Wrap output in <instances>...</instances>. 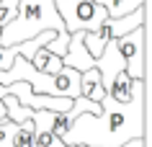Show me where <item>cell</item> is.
I'll use <instances>...</instances> for the list:
<instances>
[{"instance_id": "4", "label": "cell", "mask_w": 152, "mask_h": 147, "mask_svg": "<svg viewBox=\"0 0 152 147\" xmlns=\"http://www.w3.org/2000/svg\"><path fill=\"white\" fill-rule=\"evenodd\" d=\"M124 70L132 80H144V47H147V23L116 39Z\"/></svg>"}, {"instance_id": "3", "label": "cell", "mask_w": 152, "mask_h": 147, "mask_svg": "<svg viewBox=\"0 0 152 147\" xmlns=\"http://www.w3.org/2000/svg\"><path fill=\"white\" fill-rule=\"evenodd\" d=\"M57 13L62 18L67 34L96 31L98 26L108 18L106 8L93 3V0H57Z\"/></svg>"}, {"instance_id": "9", "label": "cell", "mask_w": 152, "mask_h": 147, "mask_svg": "<svg viewBox=\"0 0 152 147\" xmlns=\"http://www.w3.org/2000/svg\"><path fill=\"white\" fill-rule=\"evenodd\" d=\"M93 3L103 5L106 13H108V18L129 16L132 10H137V8H142V5H147V0H93Z\"/></svg>"}, {"instance_id": "5", "label": "cell", "mask_w": 152, "mask_h": 147, "mask_svg": "<svg viewBox=\"0 0 152 147\" xmlns=\"http://www.w3.org/2000/svg\"><path fill=\"white\" fill-rule=\"evenodd\" d=\"M93 67H96V70H98V75H101L103 90H108L111 80L121 72V70H124V59H121V54H119L116 39H111V41H108V44L103 47L101 57H96V59H93Z\"/></svg>"}, {"instance_id": "8", "label": "cell", "mask_w": 152, "mask_h": 147, "mask_svg": "<svg viewBox=\"0 0 152 147\" xmlns=\"http://www.w3.org/2000/svg\"><path fill=\"white\" fill-rule=\"evenodd\" d=\"M31 65L34 70H39V72H47V75H57L59 70H62V57H57V54H52L47 47L36 49V54L31 57Z\"/></svg>"}, {"instance_id": "11", "label": "cell", "mask_w": 152, "mask_h": 147, "mask_svg": "<svg viewBox=\"0 0 152 147\" xmlns=\"http://www.w3.org/2000/svg\"><path fill=\"white\" fill-rule=\"evenodd\" d=\"M13 147H36V132H34V121H21L16 124L13 132Z\"/></svg>"}, {"instance_id": "14", "label": "cell", "mask_w": 152, "mask_h": 147, "mask_svg": "<svg viewBox=\"0 0 152 147\" xmlns=\"http://www.w3.org/2000/svg\"><path fill=\"white\" fill-rule=\"evenodd\" d=\"M67 147H85V145H67Z\"/></svg>"}, {"instance_id": "13", "label": "cell", "mask_w": 152, "mask_h": 147, "mask_svg": "<svg viewBox=\"0 0 152 147\" xmlns=\"http://www.w3.org/2000/svg\"><path fill=\"white\" fill-rule=\"evenodd\" d=\"M121 147H144V139H132V142H126V145Z\"/></svg>"}, {"instance_id": "7", "label": "cell", "mask_w": 152, "mask_h": 147, "mask_svg": "<svg viewBox=\"0 0 152 147\" xmlns=\"http://www.w3.org/2000/svg\"><path fill=\"white\" fill-rule=\"evenodd\" d=\"M80 96L88 98V101H93V103H101V101L106 98L103 83H101V75H98L96 67L80 72Z\"/></svg>"}, {"instance_id": "2", "label": "cell", "mask_w": 152, "mask_h": 147, "mask_svg": "<svg viewBox=\"0 0 152 147\" xmlns=\"http://www.w3.org/2000/svg\"><path fill=\"white\" fill-rule=\"evenodd\" d=\"M44 31H54L57 36L47 44V49L57 57H64L70 34L57 13V0H18L16 18L0 26V47H13L28 41Z\"/></svg>"}, {"instance_id": "12", "label": "cell", "mask_w": 152, "mask_h": 147, "mask_svg": "<svg viewBox=\"0 0 152 147\" xmlns=\"http://www.w3.org/2000/svg\"><path fill=\"white\" fill-rule=\"evenodd\" d=\"M34 132H36V147H67L62 139L57 137L49 127H41V124H34Z\"/></svg>"}, {"instance_id": "6", "label": "cell", "mask_w": 152, "mask_h": 147, "mask_svg": "<svg viewBox=\"0 0 152 147\" xmlns=\"http://www.w3.org/2000/svg\"><path fill=\"white\" fill-rule=\"evenodd\" d=\"M139 83H142V80H132V78L126 75V70H121V72L111 80V85H108V90H106V96L111 98V101H116V103H132L134 90H137Z\"/></svg>"}, {"instance_id": "1", "label": "cell", "mask_w": 152, "mask_h": 147, "mask_svg": "<svg viewBox=\"0 0 152 147\" xmlns=\"http://www.w3.org/2000/svg\"><path fill=\"white\" fill-rule=\"evenodd\" d=\"M132 139H144V80L137 85L132 103H116L106 96L101 114H80L62 137L64 145L121 147Z\"/></svg>"}, {"instance_id": "10", "label": "cell", "mask_w": 152, "mask_h": 147, "mask_svg": "<svg viewBox=\"0 0 152 147\" xmlns=\"http://www.w3.org/2000/svg\"><path fill=\"white\" fill-rule=\"evenodd\" d=\"M3 103H5V119L8 121H13V124H21V121H28L31 119V108H26V106H21L16 101V96H3Z\"/></svg>"}]
</instances>
